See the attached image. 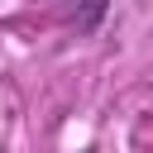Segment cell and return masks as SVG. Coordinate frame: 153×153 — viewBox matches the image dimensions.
<instances>
[{
	"instance_id": "cell-1",
	"label": "cell",
	"mask_w": 153,
	"mask_h": 153,
	"mask_svg": "<svg viewBox=\"0 0 153 153\" xmlns=\"http://www.w3.org/2000/svg\"><path fill=\"white\" fill-rule=\"evenodd\" d=\"M105 14H110V5H62V10H57V19H67V24L81 29V33H91Z\"/></svg>"
}]
</instances>
